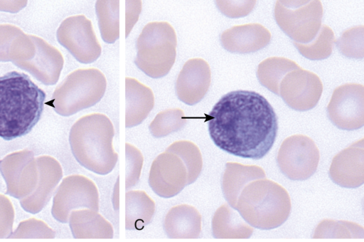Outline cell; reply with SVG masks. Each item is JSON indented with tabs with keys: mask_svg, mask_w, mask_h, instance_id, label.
Masks as SVG:
<instances>
[{
	"mask_svg": "<svg viewBox=\"0 0 364 242\" xmlns=\"http://www.w3.org/2000/svg\"><path fill=\"white\" fill-rule=\"evenodd\" d=\"M36 161L38 169L36 187L31 195L20 200L21 207L33 214L40 212L48 204L63 177L62 167L55 159L42 156Z\"/></svg>",
	"mask_w": 364,
	"mask_h": 242,
	"instance_id": "obj_17",
	"label": "cell"
},
{
	"mask_svg": "<svg viewBox=\"0 0 364 242\" xmlns=\"http://www.w3.org/2000/svg\"><path fill=\"white\" fill-rule=\"evenodd\" d=\"M46 98L23 73L0 76V137L11 140L30 132L41 117Z\"/></svg>",
	"mask_w": 364,
	"mask_h": 242,
	"instance_id": "obj_2",
	"label": "cell"
},
{
	"mask_svg": "<svg viewBox=\"0 0 364 242\" xmlns=\"http://www.w3.org/2000/svg\"><path fill=\"white\" fill-rule=\"evenodd\" d=\"M335 37L333 30L326 25H322L316 36L308 43L294 42L299 52L310 60H323L332 53Z\"/></svg>",
	"mask_w": 364,
	"mask_h": 242,
	"instance_id": "obj_29",
	"label": "cell"
},
{
	"mask_svg": "<svg viewBox=\"0 0 364 242\" xmlns=\"http://www.w3.org/2000/svg\"><path fill=\"white\" fill-rule=\"evenodd\" d=\"M114 135V126L107 115L98 112L85 115L70 129L73 154L85 169L100 175L108 174L118 160L112 145Z\"/></svg>",
	"mask_w": 364,
	"mask_h": 242,
	"instance_id": "obj_3",
	"label": "cell"
},
{
	"mask_svg": "<svg viewBox=\"0 0 364 242\" xmlns=\"http://www.w3.org/2000/svg\"><path fill=\"white\" fill-rule=\"evenodd\" d=\"M154 201L141 190H129L125 194V228L141 230L154 215Z\"/></svg>",
	"mask_w": 364,
	"mask_h": 242,
	"instance_id": "obj_23",
	"label": "cell"
},
{
	"mask_svg": "<svg viewBox=\"0 0 364 242\" xmlns=\"http://www.w3.org/2000/svg\"><path fill=\"white\" fill-rule=\"evenodd\" d=\"M100 196L96 184L87 177L72 174L63 178L53 200L51 214L60 223H68L77 209L99 211Z\"/></svg>",
	"mask_w": 364,
	"mask_h": 242,
	"instance_id": "obj_8",
	"label": "cell"
},
{
	"mask_svg": "<svg viewBox=\"0 0 364 242\" xmlns=\"http://www.w3.org/2000/svg\"><path fill=\"white\" fill-rule=\"evenodd\" d=\"M326 110L328 119L338 128H361L364 125L363 85L346 83L335 88Z\"/></svg>",
	"mask_w": 364,
	"mask_h": 242,
	"instance_id": "obj_10",
	"label": "cell"
},
{
	"mask_svg": "<svg viewBox=\"0 0 364 242\" xmlns=\"http://www.w3.org/2000/svg\"><path fill=\"white\" fill-rule=\"evenodd\" d=\"M106 87L105 76L100 70H76L56 90L55 110L63 116H70L92 107L104 96Z\"/></svg>",
	"mask_w": 364,
	"mask_h": 242,
	"instance_id": "obj_6",
	"label": "cell"
},
{
	"mask_svg": "<svg viewBox=\"0 0 364 242\" xmlns=\"http://www.w3.org/2000/svg\"><path fill=\"white\" fill-rule=\"evenodd\" d=\"M300 67L296 62L284 57H269L257 67V76L262 85L279 95L282 80L289 72Z\"/></svg>",
	"mask_w": 364,
	"mask_h": 242,
	"instance_id": "obj_25",
	"label": "cell"
},
{
	"mask_svg": "<svg viewBox=\"0 0 364 242\" xmlns=\"http://www.w3.org/2000/svg\"><path fill=\"white\" fill-rule=\"evenodd\" d=\"M319 158V150L312 139L304 135H294L282 142L277 162L284 176L301 181L314 174Z\"/></svg>",
	"mask_w": 364,
	"mask_h": 242,
	"instance_id": "obj_9",
	"label": "cell"
},
{
	"mask_svg": "<svg viewBox=\"0 0 364 242\" xmlns=\"http://www.w3.org/2000/svg\"><path fill=\"white\" fill-rule=\"evenodd\" d=\"M210 81L208 63L199 58L189 59L184 63L176 82L177 97L186 105H196L208 92Z\"/></svg>",
	"mask_w": 364,
	"mask_h": 242,
	"instance_id": "obj_16",
	"label": "cell"
},
{
	"mask_svg": "<svg viewBox=\"0 0 364 242\" xmlns=\"http://www.w3.org/2000/svg\"><path fill=\"white\" fill-rule=\"evenodd\" d=\"M201 222L199 211L191 205L183 204L168 210L163 228L169 238H197L201 232Z\"/></svg>",
	"mask_w": 364,
	"mask_h": 242,
	"instance_id": "obj_19",
	"label": "cell"
},
{
	"mask_svg": "<svg viewBox=\"0 0 364 242\" xmlns=\"http://www.w3.org/2000/svg\"><path fill=\"white\" fill-rule=\"evenodd\" d=\"M322 16V4L318 0L276 1V22L296 43L311 42L321 28Z\"/></svg>",
	"mask_w": 364,
	"mask_h": 242,
	"instance_id": "obj_7",
	"label": "cell"
},
{
	"mask_svg": "<svg viewBox=\"0 0 364 242\" xmlns=\"http://www.w3.org/2000/svg\"><path fill=\"white\" fill-rule=\"evenodd\" d=\"M125 127L141 124L154 105V95L150 88L135 78H125Z\"/></svg>",
	"mask_w": 364,
	"mask_h": 242,
	"instance_id": "obj_20",
	"label": "cell"
},
{
	"mask_svg": "<svg viewBox=\"0 0 364 242\" xmlns=\"http://www.w3.org/2000/svg\"><path fill=\"white\" fill-rule=\"evenodd\" d=\"M266 178L264 169L257 165L227 162L222 179V190L228 205L235 210L238 197L250 182Z\"/></svg>",
	"mask_w": 364,
	"mask_h": 242,
	"instance_id": "obj_21",
	"label": "cell"
},
{
	"mask_svg": "<svg viewBox=\"0 0 364 242\" xmlns=\"http://www.w3.org/2000/svg\"><path fill=\"white\" fill-rule=\"evenodd\" d=\"M323 91L319 77L301 67L288 73L282 80L279 95L291 109L306 111L318 103Z\"/></svg>",
	"mask_w": 364,
	"mask_h": 242,
	"instance_id": "obj_13",
	"label": "cell"
},
{
	"mask_svg": "<svg viewBox=\"0 0 364 242\" xmlns=\"http://www.w3.org/2000/svg\"><path fill=\"white\" fill-rule=\"evenodd\" d=\"M208 128L214 144L237 157H264L276 140L277 115L267 100L252 90L230 91L207 115Z\"/></svg>",
	"mask_w": 364,
	"mask_h": 242,
	"instance_id": "obj_1",
	"label": "cell"
},
{
	"mask_svg": "<svg viewBox=\"0 0 364 242\" xmlns=\"http://www.w3.org/2000/svg\"><path fill=\"white\" fill-rule=\"evenodd\" d=\"M211 226L216 238H248L253 233L252 227L227 204L215 211Z\"/></svg>",
	"mask_w": 364,
	"mask_h": 242,
	"instance_id": "obj_24",
	"label": "cell"
},
{
	"mask_svg": "<svg viewBox=\"0 0 364 242\" xmlns=\"http://www.w3.org/2000/svg\"><path fill=\"white\" fill-rule=\"evenodd\" d=\"M363 25L352 27L343 31L341 36L335 41L341 54L351 58H363Z\"/></svg>",
	"mask_w": 364,
	"mask_h": 242,
	"instance_id": "obj_31",
	"label": "cell"
},
{
	"mask_svg": "<svg viewBox=\"0 0 364 242\" xmlns=\"http://www.w3.org/2000/svg\"><path fill=\"white\" fill-rule=\"evenodd\" d=\"M363 227L348 221L323 219L316 227L314 238H363Z\"/></svg>",
	"mask_w": 364,
	"mask_h": 242,
	"instance_id": "obj_28",
	"label": "cell"
},
{
	"mask_svg": "<svg viewBox=\"0 0 364 242\" xmlns=\"http://www.w3.org/2000/svg\"><path fill=\"white\" fill-rule=\"evenodd\" d=\"M223 47L229 52L240 54L256 52L271 40L267 28L258 23L234 26L220 35Z\"/></svg>",
	"mask_w": 364,
	"mask_h": 242,
	"instance_id": "obj_18",
	"label": "cell"
},
{
	"mask_svg": "<svg viewBox=\"0 0 364 242\" xmlns=\"http://www.w3.org/2000/svg\"><path fill=\"white\" fill-rule=\"evenodd\" d=\"M165 151L177 155L183 162L187 172V184L198 179L203 168V158L199 148L188 140H178L170 144Z\"/></svg>",
	"mask_w": 364,
	"mask_h": 242,
	"instance_id": "obj_27",
	"label": "cell"
},
{
	"mask_svg": "<svg viewBox=\"0 0 364 242\" xmlns=\"http://www.w3.org/2000/svg\"><path fill=\"white\" fill-rule=\"evenodd\" d=\"M14 215L10 199L0 194V238H9L12 233Z\"/></svg>",
	"mask_w": 364,
	"mask_h": 242,
	"instance_id": "obj_35",
	"label": "cell"
},
{
	"mask_svg": "<svg viewBox=\"0 0 364 242\" xmlns=\"http://www.w3.org/2000/svg\"><path fill=\"white\" fill-rule=\"evenodd\" d=\"M235 210L250 226L270 230L282 225L291 211L287 191L267 178L255 180L241 191Z\"/></svg>",
	"mask_w": 364,
	"mask_h": 242,
	"instance_id": "obj_4",
	"label": "cell"
},
{
	"mask_svg": "<svg viewBox=\"0 0 364 242\" xmlns=\"http://www.w3.org/2000/svg\"><path fill=\"white\" fill-rule=\"evenodd\" d=\"M149 185L162 198H171L178 194L188 185L187 172L181 159L167 151L159 154L151 165Z\"/></svg>",
	"mask_w": 364,
	"mask_h": 242,
	"instance_id": "obj_14",
	"label": "cell"
},
{
	"mask_svg": "<svg viewBox=\"0 0 364 242\" xmlns=\"http://www.w3.org/2000/svg\"><path fill=\"white\" fill-rule=\"evenodd\" d=\"M188 118L180 108H170L159 112L149 126L151 135L156 138L166 137L183 128Z\"/></svg>",
	"mask_w": 364,
	"mask_h": 242,
	"instance_id": "obj_30",
	"label": "cell"
},
{
	"mask_svg": "<svg viewBox=\"0 0 364 242\" xmlns=\"http://www.w3.org/2000/svg\"><path fill=\"white\" fill-rule=\"evenodd\" d=\"M140 11V1H126V37L137 21Z\"/></svg>",
	"mask_w": 364,
	"mask_h": 242,
	"instance_id": "obj_36",
	"label": "cell"
},
{
	"mask_svg": "<svg viewBox=\"0 0 364 242\" xmlns=\"http://www.w3.org/2000/svg\"><path fill=\"white\" fill-rule=\"evenodd\" d=\"M177 38L166 21H153L142 29L136 41V65L152 78L166 75L176 60Z\"/></svg>",
	"mask_w": 364,
	"mask_h": 242,
	"instance_id": "obj_5",
	"label": "cell"
},
{
	"mask_svg": "<svg viewBox=\"0 0 364 242\" xmlns=\"http://www.w3.org/2000/svg\"><path fill=\"white\" fill-rule=\"evenodd\" d=\"M215 3L226 16L238 18L247 16L254 8L256 1H216Z\"/></svg>",
	"mask_w": 364,
	"mask_h": 242,
	"instance_id": "obj_34",
	"label": "cell"
},
{
	"mask_svg": "<svg viewBox=\"0 0 364 242\" xmlns=\"http://www.w3.org/2000/svg\"><path fill=\"white\" fill-rule=\"evenodd\" d=\"M95 11L102 38L114 43L119 37V1L98 0Z\"/></svg>",
	"mask_w": 364,
	"mask_h": 242,
	"instance_id": "obj_26",
	"label": "cell"
},
{
	"mask_svg": "<svg viewBox=\"0 0 364 242\" xmlns=\"http://www.w3.org/2000/svg\"><path fill=\"white\" fill-rule=\"evenodd\" d=\"M125 189L127 191L136 186L139 181L144 157L136 147L127 142L125 144Z\"/></svg>",
	"mask_w": 364,
	"mask_h": 242,
	"instance_id": "obj_33",
	"label": "cell"
},
{
	"mask_svg": "<svg viewBox=\"0 0 364 242\" xmlns=\"http://www.w3.org/2000/svg\"><path fill=\"white\" fill-rule=\"evenodd\" d=\"M58 39L80 63H92L101 55V46L92 22L83 15L65 19L59 28Z\"/></svg>",
	"mask_w": 364,
	"mask_h": 242,
	"instance_id": "obj_12",
	"label": "cell"
},
{
	"mask_svg": "<svg viewBox=\"0 0 364 242\" xmlns=\"http://www.w3.org/2000/svg\"><path fill=\"white\" fill-rule=\"evenodd\" d=\"M68 223L75 238H112L114 236L112 224L95 210H74L69 216Z\"/></svg>",
	"mask_w": 364,
	"mask_h": 242,
	"instance_id": "obj_22",
	"label": "cell"
},
{
	"mask_svg": "<svg viewBox=\"0 0 364 242\" xmlns=\"http://www.w3.org/2000/svg\"><path fill=\"white\" fill-rule=\"evenodd\" d=\"M331 179L344 188H357L364 183L363 139L334 156L329 169Z\"/></svg>",
	"mask_w": 364,
	"mask_h": 242,
	"instance_id": "obj_15",
	"label": "cell"
},
{
	"mask_svg": "<svg viewBox=\"0 0 364 242\" xmlns=\"http://www.w3.org/2000/svg\"><path fill=\"white\" fill-rule=\"evenodd\" d=\"M0 172L6 184V194L19 200L31 195L38 180L37 161L33 152L23 150L0 161Z\"/></svg>",
	"mask_w": 364,
	"mask_h": 242,
	"instance_id": "obj_11",
	"label": "cell"
},
{
	"mask_svg": "<svg viewBox=\"0 0 364 242\" xmlns=\"http://www.w3.org/2000/svg\"><path fill=\"white\" fill-rule=\"evenodd\" d=\"M55 231L44 221L30 218L18 224L9 238H53Z\"/></svg>",
	"mask_w": 364,
	"mask_h": 242,
	"instance_id": "obj_32",
	"label": "cell"
}]
</instances>
